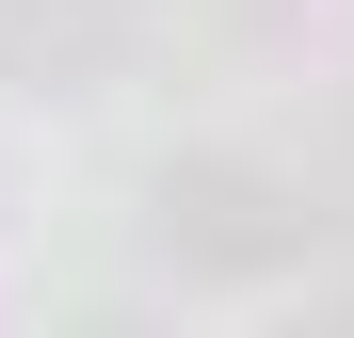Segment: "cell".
Returning a JSON list of instances; mask_svg holds the SVG:
<instances>
[{
    "label": "cell",
    "mask_w": 354,
    "mask_h": 338,
    "mask_svg": "<svg viewBox=\"0 0 354 338\" xmlns=\"http://www.w3.org/2000/svg\"><path fill=\"white\" fill-rule=\"evenodd\" d=\"M161 242L194 274H290L322 209H290V178H258V161H161Z\"/></svg>",
    "instance_id": "cell-1"
}]
</instances>
